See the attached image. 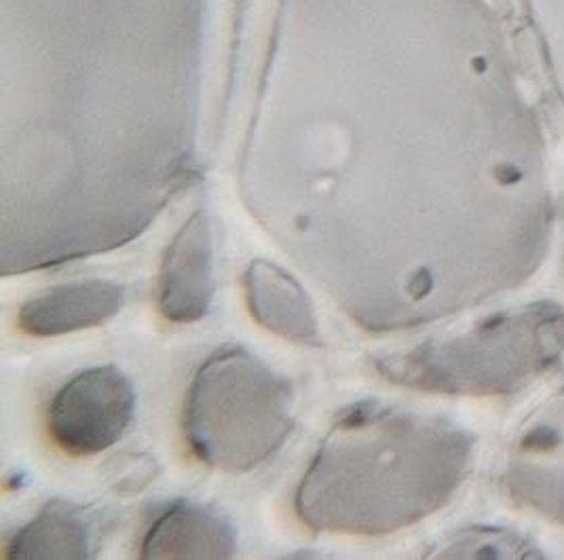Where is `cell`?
Masks as SVG:
<instances>
[{
    "label": "cell",
    "instance_id": "obj_5",
    "mask_svg": "<svg viewBox=\"0 0 564 560\" xmlns=\"http://www.w3.org/2000/svg\"><path fill=\"white\" fill-rule=\"evenodd\" d=\"M294 387L248 349L207 357L188 387L184 435L209 467L246 474L280 453L294 432Z\"/></svg>",
    "mask_w": 564,
    "mask_h": 560
},
{
    "label": "cell",
    "instance_id": "obj_4",
    "mask_svg": "<svg viewBox=\"0 0 564 560\" xmlns=\"http://www.w3.org/2000/svg\"><path fill=\"white\" fill-rule=\"evenodd\" d=\"M564 359V305L501 309L471 326L375 359L386 381L457 398L516 396Z\"/></svg>",
    "mask_w": 564,
    "mask_h": 560
},
{
    "label": "cell",
    "instance_id": "obj_12",
    "mask_svg": "<svg viewBox=\"0 0 564 560\" xmlns=\"http://www.w3.org/2000/svg\"><path fill=\"white\" fill-rule=\"evenodd\" d=\"M91 531L83 511L53 499L4 546V559H89Z\"/></svg>",
    "mask_w": 564,
    "mask_h": 560
},
{
    "label": "cell",
    "instance_id": "obj_8",
    "mask_svg": "<svg viewBox=\"0 0 564 560\" xmlns=\"http://www.w3.org/2000/svg\"><path fill=\"white\" fill-rule=\"evenodd\" d=\"M216 292L214 241L206 209H197L170 241L156 280V306L167 322L204 320Z\"/></svg>",
    "mask_w": 564,
    "mask_h": 560
},
{
    "label": "cell",
    "instance_id": "obj_11",
    "mask_svg": "<svg viewBox=\"0 0 564 560\" xmlns=\"http://www.w3.org/2000/svg\"><path fill=\"white\" fill-rule=\"evenodd\" d=\"M126 303V288L106 280L55 286L28 299L18 313V326L30 336H57L100 326Z\"/></svg>",
    "mask_w": 564,
    "mask_h": 560
},
{
    "label": "cell",
    "instance_id": "obj_7",
    "mask_svg": "<svg viewBox=\"0 0 564 560\" xmlns=\"http://www.w3.org/2000/svg\"><path fill=\"white\" fill-rule=\"evenodd\" d=\"M135 414V389L117 366L78 373L55 394L47 426L68 455L91 457L115 446Z\"/></svg>",
    "mask_w": 564,
    "mask_h": 560
},
{
    "label": "cell",
    "instance_id": "obj_6",
    "mask_svg": "<svg viewBox=\"0 0 564 560\" xmlns=\"http://www.w3.org/2000/svg\"><path fill=\"white\" fill-rule=\"evenodd\" d=\"M499 488L513 508L564 529V387L533 408L513 433Z\"/></svg>",
    "mask_w": 564,
    "mask_h": 560
},
{
    "label": "cell",
    "instance_id": "obj_1",
    "mask_svg": "<svg viewBox=\"0 0 564 560\" xmlns=\"http://www.w3.org/2000/svg\"><path fill=\"white\" fill-rule=\"evenodd\" d=\"M471 34V0H278L241 197L368 331L510 292L547 250L535 133Z\"/></svg>",
    "mask_w": 564,
    "mask_h": 560
},
{
    "label": "cell",
    "instance_id": "obj_10",
    "mask_svg": "<svg viewBox=\"0 0 564 560\" xmlns=\"http://www.w3.org/2000/svg\"><path fill=\"white\" fill-rule=\"evenodd\" d=\"M243 290L248 309L262 329L299 345H322L313 301L301 281L285 269L258 258L243 273Z\"/></svg>",
    "mask_w": 564,
    "mask_h": 560
},
{
    "label": "cell",
    "instance_id": "obj_13",
    "mask_svg": "<svg viewBox=\"0 0 564 560\" xmlns=\"http://www.w3.org/2000/svg\"><path fill=\"white\" fill-rule=\"evenodd\" d=\"M437 557H531L539 554L524 539L501 529L474 527L455 535Z\"/></svg>",
    "mask_w": 564,
    "mask_h": 560
},
{
    "label": "cell",
    "instance_id": "obj_3",
    "mask_svg": "<svg viewBox=\"0 0 564 560\" xmlns=\"http://www.w3.org/2000/svg\"><path fill=\"white\" fill-rule=\"evenodd\" d=\"M474 451L476 435L448 417L358 402L319 444L294 509L317 534H398L453 499Z\"/></svg>",
    "mask_w": 564,
    "mask_h": 560
},
{
    "label": "cell",
    "instance_id": "obj_9",
    "mask_svg": "<svg viewBox=\"0 0 564 560\" xmlns=\"http://www.w3.org/2000/svg\"><path fill=\"white\" fill-rule=\"evenodd\" d=\"M237 535L218 509L197 502H174L159 509L142 537V559H231Z\"/></svg>",
    "mask_w": 564,
    "mask_h": 560
},
{
    "label": "cell",
    "instance_id": "obj_2",
    "mask_svg": "<svg viewBox=\"0 0 564 560\" xmlns=\"http://www.w3.org/2000/svg\"><path fill=\"white\" fill-rule=\"evenodd\" d=\"M206 0H0V255L138 239L197 176Z\"/></svg>",
    "mask_w": 564,
    "mask_h": 560
}]
</instances>
